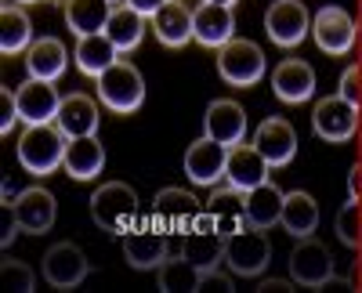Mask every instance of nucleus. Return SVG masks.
Instances as JSON below:
<instances>
[{
	"label": "nucleus",
	"mask_w": 362,
	"mask_h": 293,
	"mask_svg": "<svg viewBox=\"0 0 362 293\" xmlns=\"http://www.w3.org/2000/svg\"><path fill=\"white\" fill-rule=\"evenodd\" d=\"M66 149H69V138L62 134L58 124H33L22 131L15 153H18V163L25 174L47 178L58 167H66Z\"/></svg>",
	"instance_id": "1"
},
{
	"label": "nucleus",
	"mask_w": 362,
	"mask_h": 293,
	"mask_svg": "<svg viewBox=\"0 0 362 293\" xmlns=\"http://www.w3.org/2000/svg\"><path fill=\"white\" fill-rule=\"evenodd\" d=\"M90 217L102 232H112V236H124L127 228H134L138 217V192L127 181H105L95 189L90 196Z\"/></svg>",
	"instance_id": "2"
},
{
	"label": "nucleus",
	"mask_w": 362,
	"mask_h": 293,
	"mask_svg": "<svg viewBox=\"0 0 362 293\" xmlns=\"http://www.w3.org/2000/svg\"><path fill=\"white\" fill-rule=\"evenodd\" d=\"M95 83H98V102L116 116H131L145 102V80L131 62H124V58H119L109 73H102Z\"/></svg>",
	"instance_id": "3"
},
{
	"label": "nucleus",
	"mask_w": 362,
	"mask_h": 293,
	"mask_svg": "<svg viewBox=\"0 0 362 293\" xmlns=\"http://www.w3.org/2000/svg\"><path fill=\"white\" fill-rule=\"evenodd\" d=\"M218 73L228 87H257L268 73V62H264V51L254 44V40H228L221 51H218Z\"/></svg>",
	"instance_id": "4"
},
{
	"label": "nucleus",
	"mask_w": 362,
	"mask_h": 293,
	"mask_svg": "<svg viewBox=\"0 0 362 293\" xmlns=\"http://www.w3.org/2000/svg\"><path fill=\"white\" fill-rule=\"evenodd\" d=\"M268 261H272V243L264 236V228H239L235 236H228V246H225V265L232 268V275H243V279H254V275H264L268 272Z\"/></svg>",
	"instance_id": "5"
},
{
	"label": "nucleus",
	"mask_w": 362,
	"mask_h": 293,
	"mask_svg": "<svg viewBox=\"0 0 362 293\" xmlns=\"http://www.w3.org/2000/svg\"><path fill=\"white\" fill-rule=\"evenodd\" d=\"M119 246H124V261L134 272H156L170 257V236L163 228L141 225V221L119 236Z\"/></svg>",
	"instance_id": "6"
},
{
	"label": "nucleus",
	"mask_w": 362,
	"mask_h": 293,
	"mask_svg": "<svg viewBox=\"0 0 362 293\" xmlns=\"http://www.w3.org/2000/svg\"><path fill=\"white\" fill-rule=\"evenodd\" d=\"M290 279L297 286H308V289H322L326 282H334L337 268H334V253H329V246L319 243L315 236L297 239V246L290 253Z\"/></svg>",
	"instance_id": "7"
},
{
	"label": "nucleus",
	"mask_w": 362,
	"mask_h": 293,
	"mask_svg": "<svg viewBox=\"0 0 362 293\" xmlns=\"http://www.w3.org/2000/svg\"><path fill=\"white\" fill-rule=\"evenodd\" d=\"M206 207H199L196 192L189 189H160L153 199V225L163 228L167 236L170 232H192L199 225Z\"/></svg>",
	"instance_id": "8"
},
{
	"label": "nucleus",
	"mask_w": 362,
	"mask_h": 293,
	"mask_svg": "<svg viewBox=\"0 0 362 293\" xmlns=\"http://www.w3.org/2000/svg\"><path fill=\"white\" fill-rule=\"evenodd\" d=\"M312 15L305 8V0H272L264 11V33L276 47H297L308 37Z\"/></svg>",
	"instance_id": "9"
},
{
	"label": "nucleus",
	"mask_w": 362,
	"mask_h": 293,
	"mask_svg": "<svg viewBox=\"0 0 362 293\" xmlns=\"http://www.w3.org/2000/svg\"><path fill=\"white\" fill-rule=\"evenodd\" d=\"M312 37H315V44H319V51H322V54L344 58V54L355 47L358 25H355V18H351L344 8L326 4V8H319V11H315V18H312Z\"/></svg>",
	"instance_id": "10"
},
{
	"label": "nucleus",
	"mask_w": 362,
	"mask_h": 293,
	"mask_svg": "<svg viewBox=\"0 0 362 293\" xmlns=\"http://www.w3.org/2000/svg\"><path fill=\"white\" fill-rule=\"evenodd\" d=\"M225 167H228V145L214 141L210 134L196 138L185 153V178L196 189H214L225 178Z\"/></svg>",
	"instance_id": "11"
},
{
	"label": "nucleus",
	"mask_w": 362,
	"mask_h": 293,
	"mask_svg": "<svg viewBox=\"0 0 362 293\" xmlns=\"http://www.w3.org/2000/svg\"><path fill=\"white\" fill-rule=\"evenodd\" d=\"M312 127H315V134H319L322 141L344 145V141H351L355 131H358V105H351V102L341 98V95H329V98H322V102L315 105Z\"/></svg>",
	"instance_id": "12"
},
{
	"label": "nucleus",
	"mask_w": 362,
	"mask_h": 293,
	"mask_svg": "<svg viewBox=\"0 0 362 293\" xmlns=\"http://www.w3.org/2000/svg\"><path fill=\"white\" fill-rule=\"evenodd\" d=\"M40 272L51 282V289H76L90 275V261H87V253L76 243H54L44 253Z\"/></svg>",
	"instance_id": "13"
},
{
	"label": "nucleus",
	"mask_w": 362,
	"mask_h": 293,
	"mask_svg": "<svg viewBox=\"0 0 362 293\" xmlns=\"http://www.w3.org/2000/svg\"><path fill=\"white\" fill-rule=\"evenodd\" d=\"M254 145L268 160L272 170H283L297 156V131H293L290 120H283V116H268V120H261L257 131H254Z\"/></svg>",
	"instance_id": "14"
},
{
	"label": "nucleus",
	"mask_w": 362,
	"mask_h": 293,
	"mask_svg": "<svg viewBox=\"0 0 362 293\" xmlns=\"http://www.w3.org/2000/svg\"><path fill=\"white\" fill-rule=\"evenodd\" d=\"M15 98H18V116H22L25 127H33V124H54L58 120V109H62L58 87L51 80H33V76H29L22 87H15Z\"/></svg>",
	"instance_id": "15"
},
{
	"label": "nucleus",
	"mask_w": 362,
	"mask_h": 293,
	"mask_svg": "<svg viewBox=\"0 0 362 293\" xmlns=\"http://www.w3.org/2000/svg\"><path fill=\"white\" fill-rule=\"evenodd\" d=\"M272 91L279 102L286 105H305L315 95V69L305 58H283V62L272 69Z\"/></svg>",
	"instance_id": "16"
},
{
	"label": "nucleus",
	"mask_w": 362,
	"mask_h": 293,
	"mask_svg": "<svg viewBox=\"0 0 362 293\" xmlns=\"http://www.w3.org/2000/svg\"><path fill=\"white\" fill-rule=\"evenodd\" d=\"M11 203H15V214H18V221H22L25 236H44V232H51V225H54V217H58V203H54V196H51L44 185L22 189Z\"/></svg>",
	"instance_id": "17"
},
{
	"label": "nucleus",
	"mask_w": 362,
	"mask_h": 293,
	"mask_svg": "<svg viewBox=\"0 0 362 293\" xmlns=\"http://www.w3.org/2000/svg\"><path fill=\"white\" fill-rule=\"evenodd\" d=\"M203 127L214 141L235 149V145H243V138H247V109L239 102H232V98H214L206 105Z\"/></svg>",
	"instance_id": "18"
},
{
	"label": "nucleus",
	"mask_w": 362,
	"mask_h": 293,
	"mask_svg": "<svg viewBox=\"0 0 362 293\" xmlns=\"http://www.w3.org/2000/svg\"><path fill=\"white\" fill-rule=\"evenodd\" d=\"M225 246H228V239L214 232V225H210L206 210H203L199 225H196L192 232H185V239H181V253H185L199 272H214V268H221Z\"/></svg>",
	"instance_id": "19"
},
{
	"label": "nucleus",
	"mask_w": 362,
	"mask_h": 293,
	"mask_svg": "<svg viewBox=\"0 0 362 293\" xmlns=\"http://www.w3.org/2000/svg\"><path fill=\"white\" fill-rule=\"evenodd\" d=\"M206 217L210 225H214L218 236H235L239 228H247V192H239L232 185H214V192H210L206 199Z\"/></svg>",
	"instance_id": "20"
},
{
	"label": "nucleus",
	"mask_w": 362,
	"mask_h": 293,
	"mask_svg": "<svg viewBox=\"0 0 362 293\" xmlns=\"http://www.w3.org/2000/svg\"><path fill=\"white\" fill-rule=\"evenodd\" d=\"M192 37L196 44L210 47V51H221L228 40H235V15L232 8H221V4H203L192 11Z\"/></svg>",
	"instance_id": "21"
},
{
	"label": "nucleus",
	"mask_w": 362,
	"mask_h": 293,
	"mask_svg": "<svg viewBox=\"0 0 362 293\" xmlns=\"http://www.w3.org/2000/svg\"><path fill=\"white\" fill-rule=\"evenodd\" d=\"M268 160L257 153V145H235L228 149V167H225V181L239 192H254L257 185L268 181Z\"/></svg>",
	"instance_id": "22"
},
{
	"label": "nucleus",
	"mask_w": 362,
	"mask_h": 293,
	"mask_svg": "<svg viewBox=\"0 0 362 293\" xmlns=\"http://www.w3.org/2000/svg\"><path fill=\"white\" fill-rule=\"evenodd\" d=\"M102 102H95L83 91H73L62 98V109H58V127H62L66 138H87V134H98V124H102V112H98Z\"/></svg>",
	"instance_id": "23"
},
{
	"label": "nucleus",
	"mask_w": 362,
	"mask_h": 293,
	"mask_svg": "<svg viewBox=\"0 0 362 293\" xmlns=\"http://www.w3.org/2000/svg\"><path fill=\"white\" fill-rule=\"evenodd\" d=\"M69 51H66V44L58 40V37H40V40H33V47L25 51V69H29V76L33 80H62V73L69 69Z\"/></svg>",
	"instance_id": "24"
},
{
	"label": "nucleus",
	"mask_w": 362,
	"mask_h": 293,
	"mask_svg": "<svg viewBox=\"0 0 362 293\" xmlns=\"http://www.w3.org/2000/svg\"><path fill=\"white\" fill-rule=\"evenodd\" d=\"M105 170V145L98 141V134L87 138H69L66 149V174L73 181H95Z\"/></svg>",
	"instance_id": "25"
},
{
	"label": "nucleus",
	"mask_w": 362,
	"mask_h": 293,
	"mask_svg": "<svg viewBox=\"0 0 362 293\" xmlns=\"http://www.w3.org/2000/svg\"><path fill=\"white\" fill-rule=\"evenodd\" d=\"M145 29H148V18H145L141 11H134V8L127 4V0H124V4H116V8L109 11L105 37L116 44V51H119V54H131V51H138V47H141Z\"/></svg>",
	"instance_id": "26"
},
{
	"label": "nucleus",
	"mask_w": 362,
	"mask_h": 293,
	"mask_svg": "<svg viewBox=\"0 0 362 293\" xmlns=\"http://www.w3.org/2000/svg\"><path fill=\"white\" fill-rule=\"evenodd\" d=\"M148 29L156 33V40L163 47H185L192 40V11L181 4V0H170L167 8H160L153 18H148Z\"/></svg>",
	"instance_id": "27"
},
{
	"label": "nucleus",
	"mask_w": 362,
	"mask_h": 293,
	"mask_svg": "<svg viewBox=\"0 0 362 293\" xmlns=\"http://www.w3.org/2000/svg\"><path fill=\"white\" fill-rule=\"evenodd\" d=\"M116 54H119V51H116V44H112L105 33H95V37H80V40H76L73 62H76V69H80L83 76L98 80L102 73H109V69L119 62Z\"/></svg>",
	"instance_id": "28"
},
{
	"label": "nucleus",
	"mask_w": 362,
	"mask_h": 293,
	"mask_svg": "<svg viewBox=\"0 0 362 293\" xmlns=\"http://www.w3.org/2000/svg\"><path fill=\"white\" fill-rule=\"evenodd\" d=\"M29 47H33V18L22 11V4L8 0L4 11H0V51L15 58Z\"/></svg>",
	"instance_id": "29"
},
{
	"label": "nucleus",
	"mask_w": 362,
	"mask_h": 293,
	"mask_svg": "<svg viewBox=\"0 0 362 293\" xmlns=\"http://www.w3.org/2000/svg\"><path fill=\"white\" fill-rule=\"evenodd\" d=\"M293 239H305V236H315L319 228V203L308 196V192H286L283 199V221H279Z\"/></svg>",
	"instance_id": "30"
},
{
	"label": "nucleus",
	"mask_w": 362,
	"mask_h": 293,
	"mask_svg": "<svg viewBox=\"0 0 362 293\" xmlns=\"http://www.w3.org/2000/svg\"><path fill=\"white\" fill-rule=\"evenodd\" d=\"M109 11H112L109 0H66V25L76 40L95 37V33H105Z\"/></svg>",
	"instance_id": "31"
},
{
	"label": "nucleus",
	"mask_w": 362,
	"mask_h": 293,
	"mask_svg": "<svg viewBox=\"0 0 362 293\" xmlns=\"http://www.w3.org/2000/svg\"><path fill=\"white\" fill-rule=\"evenodd\" d=\"M283 199H286V192L276 189L272 181H264L254 192H247V225H254V228H276L283 221Z\"/></svg>",
	"instance_id": "32"
},
{
	"label": "nucleus",
	"mask_w": 362,
	"mask_h": 293,
	"mask_svg": "<svg viewBox=\"0 0 362 293\" xmlns=\"http://www.w3.org/2000/svg\"><path fill=\"white\" fill-rule=\"evenodd\" d=\"M199 279H203V272L192 265L185 253L167 257L163 265L156 268V286L163 293H196L199 289Z\"/></svg>",
	"instance_id": "33"
},
{
	"label": "nucleus",
	"mask_w": 362,
	"mask_h": 293,
	"mask_svg": "<svg viewBox=\"0 0 362 293\" xmlns=\"http://www.w3.org/2000/svg\"><path fill=\"white\" fill-rule=\"evenodd\" d=\"M334 228H337V239L348 246V250H358L362 246V199H351L337 210L334 217Z\"/></svg>",
	"instance_id": "34"
},
{
	"label": "nucleus",
	"mask_w": 362,
	"mask_h": 293,
	"mask_svg": "<svg viewBox=\"0 0 362 293\" xmlns=\"http://www.w3.org/2000/svg\"><path fill=\"white\" fill-rule=\"evenodd\" d=\"M0 275H4V286L8 289H18V293H33L37 289V275L25 261H15V257H4L0 261Z\"/></svg>",
	"instance_id": "35"
},
{
	"label": "nucleus",
	"mask_w": 362,
	"mask_h": 293,
	"mask_svg": "<svg viewBox=\"0 0 362 293\" xmlns=\"http://www.w3.org/2000/svg\"><path fill=\"white\" fill-rule=\"evenodd\" d=\"M18 120H22V116H18L15 91H11V87H0V134H11Z\"/></svg>",
	"instance_id": "36"
},
{
	"label": "nucleus",
	"mask_w": 362,
	"mask_h": 293,
	"mask_svg": "<svg viewBox=\"0 0 362 293\" xmlns=\"http://www.w3.org/2000/svg\"><path fill=\"white\" fill-rule=\"evenodd\" d=\"M337 95H341V98H348L351 105H362V66H348V69L341 73Z\"/></svg>",
	"instance_id": "37"
},
{
	"label": "nucleus",
	"mask_w": 362,
	"mask_h": 293,
	"mask_svg": "<svg viewBox=\"0 0 362 293\" xmlns=\"http://www.w3.org/2000/svg\"><path fill=\"white\" fill-rule=\"evenodd\" d=\"M18 232H22V221H18V214H15V203L4 199V232H0V243L11 246V243L18 239Z\"/></svg>",
	"instance_id": "38"
},
{
	"label": "nucleus",
	"mask_w": 362,
	"mask_h": 293,
	"mask_svg": "<svg viewBox=\"0 0 362 293\" xmlns=\"http://www.w3.org/2000/svg\"><path fill=\"white\" fill-rule=\"evenodd\" d=\"M199 289H221V293H232L235 286H232V279H228L221 268H214V272H203V279H199Z\"/></svg>",
	"instance_id": "39"
},
{
	"label": "nucleus",
	"mask_w": 362,
	"mask_h": 293,
	"mask_svg": "<svg viewBox=\"0 0 362 293\" xmlns=\"http://www.w3.org/2000/svg\"><path fill=\"white\" fill-rule=\"evenodd\" d=\"M127 4H131L134 11H141L145 18H153L160 8H167V4H170V0H127Z\"/></svg>",
	"instance_id": "40"
},
{
	"label": "nucleus",
	"mask_w": 362,
	"mask_h": 293,
	"mask_svg": "<svg viewBox=\"0 0 362 293\" xmlns=\"http://www.w3.org/2000/svg\"><path fill=\"white\" fill-rule=\"evenodd\" d=\"M293 286L286 282V279H261V286H257V293H290Z\"/></svg>",
	"instance_id": "41"
},
{
	"label": "nucleus",
	"mask_w": 362,
	"mask_h": 293,
	"mask_svg": "<svg viewBox=\"0 0 362 293\" xmlns=\"http://www.w3.org/2000/svg\"><path fill=\"white\" fill-rule=\"evenodd\" d=\"M348 196H351V199H362V167H355V170L348 174Z\"/></svg>",
	"instance_id": "42"
},
{
	"label": "nucleus",
	"mask_w": 362,
	"mask_h": 293,
	"mask_svg": "<svg viewBox=\"0 0 362 293\" xmlns=\"http://www.w3.org/2000/svg\"><path fill=\"white\" fill-rule=\"evenodd\" d=\"M206 4H221V8H235L239 0H206Z\"/></svg>",
	"instance_id": "43"
},
{
	"label": "nucleus",
	"mask_w": 362,
	"mask_h": 293,
	"mask_svg": "<svg viewBox=\"0 0 362 293\" xmlns=\"http://www.w3.org/2000/svg\"><path fill=\"white\" fill-rule=\"evenodd\" d=\"M15 4H40V0H15Z\"/></svg>",
	"instance_id": "44"
}]
</instances>
